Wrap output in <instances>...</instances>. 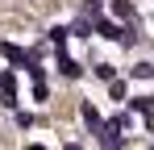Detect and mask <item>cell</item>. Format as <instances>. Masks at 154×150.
<instances>
[{"label": "cell", "mask_w": 154, "mask_h": 150, "mask_svg": "<svg viewBox=\"0 0 154 150\" xmlns=\"http://www.w3.org/2000/svg\"><path fill=\"white\" fill-rule=\"evenodd\" d=\"M79 113H83V121L92 125V133H100L104 125H108V121H104V117H100V113H96V104H83V108H79Z\"/></svg>", "instance_id": "cell-5"}, {"label": "cell", "mask_w": 154, "mask_h": 150, "mask_svg": "<svg viewBox=\"0 0 154 150\" xmlns=\"http://www.w3.org/2000/svg\"><path fill=\"white\" fill-rule=\"evenodd\" d=\"M96 33L108 38V42H125V46H133V29H121L117 21H96Z\"/></svg>", "instance_id": "cell-1"}, {"label": "cell", "mask_w": 154, "mask_h": 150, "mask_svg": "<svg viewBox=\"0 0 154 150\" xmlns=\"http://www.w3.org/2000/svg\"><path fill=\"white\" fill-rule=\"evenodd\" d=\"M67 150H79V146H67Z\"/></svg>", "instance_id": "cell-13"}, {"label": "cell", "mask_w": 154, "mask_h": 150, "mask_svg": "<svg viewBox=\"0 0 154 150\" xmlns=\"http://www.w3.org/2000/svg\"><path fill=\"white\" fill-rule=\"evenodd\" d=\"M92 17H100V0H88L83 4V21H92Z\"/></svg>", "instance_id": "cell-9"}, {"label": "cell", "mask_w": 154, "mask_h": 150, "mask_svg": "<svg viewBox=\"0 0 154 150\" xmlns=\"http://www.w3.org/2000/svg\"><path fill=\"white\" fill-rule=\"evenodd\" d=\"M150 75H154L150 63H137V67H133V79H150Z\"/></svg>", "instance_id": "cell-10"}, {"label": "cell", "mask_w": 154, "mask_h": 150, "mask_svg": "<svg viewBox=\"0 0 154 150\" xmlns=\"http://www.w3.org/2000/svg\"><path fill=\"white\" fill-rule=\"evenodd\" d=\"M100 146H104V150H125V138H121V129L104 125V129H100Z\"/></svg>", "instance_id": "cell-3"}, {"label": "cell", "mask_w": 154, "mask_h": 150, "mask_svg": "<svg viewBox=\"0 0 154 150\" xmlns=\"http://www.w3.org/2000/svg\"><path fill=\"white\" fill-rule=\"evenodd\" d=\"M108 92H112V100H125V83H121V79H112V88H108Z\"/></svg>", "instance_id": "cell-11"}, {"label": "cell", "mask_w": 154, "mask_h": 150, "mask_svg": "<svg viewBox=\"0 0 154 150\" xmlns=\"http://www.w3.org/2000/svg\"><path fill=\"white\" fill-rule=\"evenodd\" d=\"M0 96H4V104L17 100V79H13V71H0Z\"/></svg>", "instance_id": "cell-4"}, {"label": "cell", "mask_w": 154, "mask_h": 150, "mask_svg": "<svg viewBox=\"0 0 154 150\" xmlns=\"http://www.w3.org/2000/svg\"><path fill=\"white\" fill-rule=\"evenodd\" d=\"M112 13H117V17H133V4H129V0H112Z\"/></svg>", "instance_id": "cell-8"}, {"label": "cell", "mask_w": 154, "mask_h": 150, "mask_svg": "<svg viewBox=\"0 0 154 150\" xmlns=\"http://www.w3.org/2000/svg\"><path fill=\"white\" fill-rule=\"evenodd\" d=\"M96 75H100V79H108V83H112V79H117V75H112V67H108V63H100V67H96Z\"/></svg>", "instance_id": "cell-12"}, {"label": "cell", "mask_w": 154, "mask_h": 150, "mask_svg": "<svg viewBox=\"0 0 154 150\" xmlns=\"http://www.w3.org/2000/svg\"><path fill=\"white\" fill-rule=\"evenodd\" d=\"M58 71L67 75V79H79V63H75V58H67V54H58Z\"/></svg>", "instance_id": "cell-7"}, {"label": "cell", "mask_w": 154, "mask_h": 150, "mask_svg": "<svg viewBox=\"0 0 154 150\" xmlns=\"http://www.w3.org/2000/svg\"><path fill=\"white\" fill-rule=\"evenodd\" d=\"M0 54H4V58H8L13 67H25V71L33 67V58H29V54H25L21 46H13V42H0Z\"/></svg>", "instance_id": "cell-2"}, {"label": "cell", "mask_w": 154, "mask_h": 150, "mask_svg": "<svg viewBox=\"0 0 154 150\" xmlns=\"http://www.w3.org/2000/svg\"><path fill=\"white\" fill-rule=\"evenodd\" d=\"M67 38H71V29H63V25H54V29H50V46H58V54L67 50Z\"/></svg>", "instance_id": "cell-6"}]
</instances>
